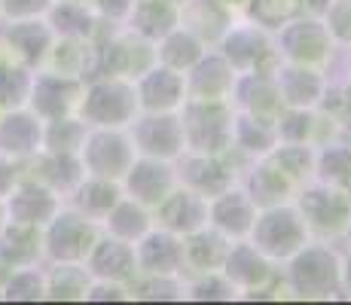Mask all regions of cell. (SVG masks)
I'll list each match as a JSON object with an SVG mask.
<instances>
[{
    "instance_id": "obj_1",
    "label": "cell",
    "mask_w": 351,
    "mask_h": 305,
    "mask_svg": "<svg viewBox=\"0 0 351 305\" xmlns=\"http://www.w3.org/2000/svg\"><path fill=\"white\" fill-rule=\"evenodd\" d=\"M254 239L256 247L272 256H290L302 247L306 229H302L300 214L293 211H269L263 220H254Z\"/></svg>"
},
{
    "instance_id": "obj_2",
    "label": "cell",
    "mask_w": 351,
    "mask_h": 305,
    "mask_svg": "<svg viewBox=\"0 0 351 305\" xmlns=\"http://www.w3.org/2000/svg\"><path fill=\"white\" fill-rule=\"evenodd\" d=\"M336 278L339 272H336L333 256L324 250H306L293 266V284L302 296H321V287L327 293L330 284H336Z\"/></svg>"
},
{
    "instance_id": "obj_3",
    "label": "cell",
    "mask_w": 351,
    "mask_h": 305,
    "mask_svg": "<svg viewBox=\"0 0 351 305\" xmlns=\"http://www.w3.org/2000/svg\"><path fill=\"white\" fill-rule=\"evenodd\" d=\"M162 202H165L162 217H165L168 229L178 226V232H195L208 217V205L199 193H168Z\"/></svg>"
},
{
    "instance_id": "obj_4",
    "label": "cell",
    "mask_w": 351,
    "mask_h": 305,
    "mask_svg": "<svg viewBox=\"0 0 351 305\" xmlns=\"http://www.w3.org/2000/svg\"><path fill=\"white\" fill-rule=\"evenodd\" d=\"M171 168L159 165V162H141L138 168H132V193L144 202H162L171 193Z\"/></svg>"
},
{
    "instance_id": "obj_5",
    "label": "cell",
    "mask_w": 351,
    "mask_h": 305,
    "mask_svg": "<svg viewBox=\"0 0 351 305\" xmlns=\"http://www.w3.org/2000/svg\"><path fill=\"white\" fill-rule=\"evenodd\" d=\"M223 199H217L214 205V223H220V229L226 232H247L254 226V208L245 199V193H220Z\"/></svg>"
},
{
    "instance_id": "obj_6",
    "label": "cell",
    "mask_w": 351,
    "mask_h": 305,
    "mask_svg": "<svg viewBox=\"0 0 351 305\" xmlns=\"http://www.w3.org/2000/svg\"><path fill=\"white\" fill-rule=\"evenodd\" d=\"M302 205H308V211L302 208V211H306V220H312L318 229H324V232L330 229L327 217H333L336 229L346 226L348 205H346V199H339V193H308L306 199H302Z\"/></svg>"
},
{
    "instance_id": "obj_7",
    "label": "cell",
    "mask_w": 351,
    "mask_h": 305,
    "mask_svg": "<svg viewBox=\"0 0 351 305\" xmlns=\"http://www.w3.org/2000/svg\"><path fill=\"white\" fill-rule=\"evenodd\" d=\"M226 272L232 281H241V284H256L269 275V266L266 260L260 256V250L254 247H235L232 254L226 256Z\"/></svg>"
},
{
    "instance_id": "obj_8",
    "label": "cell",
    "mask_w": 351,
    "mask_h": 305,
    "mask_svg": "<svg viewBox=\"0 0 351 305\" xmlns=\"http://www.w3.org/2000/svg\"><path fill=\"white\" fill-rule=\"evenodd\" d=\"M348 287H351V263H348Z\"/></svg>"
}]
</instances>
